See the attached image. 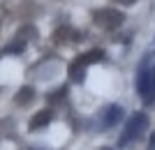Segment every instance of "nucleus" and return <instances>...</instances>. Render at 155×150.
I'll return each instance as SVG.
<instances>
[{
  "instance_id": "f257e3e1",
  "label": "nucleus",
  "mask_w": 155,
  "mask_h": 150,
  "mask_svg": "<svg viewBox=\"0 0 155 150\" xmlns=\"http://www.w3.org/2000/svg\"><path fill=\"white\" fill-rule=\"evenodd\" d=\"M146 129H148V116H146V113H134V116L127 120L123 134L118 136V148H125L127 143L137 141Z\"/></svg>"
},
{
  "instance_id": "f03ea898",
  "label": "nucleus",
  "mask_w": 155,
  "mask_h": 150,
  "mask_svg": "<svg viewBox=\"0 0 155 150\" xmlns=\"http://www.w3.org/2000/svg\"><path fill=\"white\" fill-rule=\"evenodd\" d=\"M123 12L118 9H111V7H104V9H95L93 12V21L95 26H100L102 30H116V28L123 26Z\"/></svg>"
},
{
  "instance_id": "7ed1b4c3",
  "label": "nucleus",
  "mask_w": 155,
  "mask_h": 150,
  "mask_svg": "<svg viewBox=\"0 0 155 150\" xmlns=\"http://www.w3.org/2000/svg\"><path fill=\"white\" fill-rule=\"evenodd\" d=\"M123 116H125V109H123V106L111 104V106H107V109L102 111L100 123H102V127H116V125L123 120Z\"/></svg>"
},
{
  "instance_id": "20e7f679",
  "label": "nucleus",
  "mask_w": 155,
  "mask_h": 150,
  "mask_svg": "<svg viewBox=\"0 0 155 150\" xmlns=\"http://www.w3.org/2000/svg\"><path fill=\"white\" fill-rule=\"evenodd\" d=\"M137 92L146 102H150V69L146 65H141L139 72H137Z\"/></svg>"
},
{
  "instance_id": "39448f33",
  "label": "nucleus",
  "mask_w": 155,
  "mask_h": 150,
  "mask_svg": "<svg viewBox=\"0 0 155 150\" xmlns=\"http://www.w3.org/2000/svg\"><path fill=\"white\" fill-rule=\"evenodd\" d=\"M53 120V111L51 109H42V111H37L35 116H32V120H30V129L32 132H39V129H44L46 125Z\"/></svg>"
},
{
  "instance_id": "423d86ee",
  "label": "nucleus",
  "mask_w": 155,
  "mask_h": 150,
  "mask_svg": "<svg viewBox=\"0 0 155 150\" xmlns=\"http://www.w3.org/2000/svg\"><path fill=\"white\" fill-rule=\"evenodd\" d=\"M86 67H88V65H86L81 58H77L70 65V78L74 81V83H81V81L86 78Z\"/></svg>"
},
{
  "instance_id": "0eeeda50",
  "label": "nucleus",
  "mask_w": 155,
  "mask_h": 150,
  "mask_svg": "<svg viewBox=\"0 0 155 150\" xmlns=\"http://www.w3.org/2000/svg\"><path fill=\"white\" fill-rule=\"evenodd\" d=\"M32 99H35V90H32L30 85H23L19 92H16V97H14V102L19 106H26V104H30Z\"/></svg>"
},
{
  "instance_id": "6e6552de",
  "label": "nucleus",
  "mask_w": 155,
  "mask_h": 150,
  "mask_svg": "<svg viewBox=\"0 0 155 150\" xmlns=\"http://www.w3.org/2000/svg\"><path fill=\"white\" fill-rule=\"evenodd\" d=\"M79 58L84 60L86 65H95V62H102V60H104V51L95 49V51H88L86 56H79Z\"/></svg>"
},
{
  "instance_id": "1a4fd4ad",
  "label": "nucleus",
  "mask_w": 155,
  "mask_h": 150,
  "mask_svg": "<svg viewBox=\"0 0 155 150\" xmlns=\"http://www.w3.org/2000/svg\"><path fill=\"white\" fill-rule=\"evenodd\" d=\"M67 97V85H60V88H56V90L49 95V102L51 104H56V102H60V99Z\"/></svg>"
},
{
  "instance_id": "9d476101",
  "label": "nucleus",
  "mask_w": 155,
  "mask_h": 150,
  "mask_svg": "<svg viewBox=\"0 0 155 150\" xmlns=\"http://www.w3.org/2000/svg\"><path fill=\"white\" fill-rule=\"evenodd\" d=\"M70 33H72L70 28H58V30L53 33V42H56V44H63V42H67V35H70Z\"/></svg>"
},
{
  "instance_id": "9b49d317",
  "label": "nucleus",
  "mask_w": 155,
  "mask_h": 150,
  "mask_svg": "<svg viewBox=\"0 0 155 150\" xmlns=\"http://www.w3.org/2000/svg\"><path fill=\"white\" fill-rule=\"evenodd\" d=\"M150 92H153V95H150V102H153L155 99V67L150 69Z\"/></svg>"
},
{
  "instance_id": "f8f14e48",
  "label": "nucleus",
  "mask_w": 155,
  "mask_h": 150,
  "mask_svg": "<svg viewBox=\"0 0 155 150\" xmlns=\"http://www.w3.org/2000/svg\"><path fill=\"white\" fill-rule=\"evenodd\" d=\"M148 150H155V134L150 136V143H148Z\"/></svg>"
},
{
  "instance_id": "ddd939ff",
  "label": "nucleus",
  "mask_w": 155,
  "mask_h": 150,
  "mask_svg": "<svg viewBox=\"0 0 155 150\" xmlns=\"http://www.w3.org/2000/svg\"><path fill=\"white\" fill-rule=\"evenodd\" d=\"M118 2H120V5H132L134 0H118Z\"/></svg>"
}]
</instances>
